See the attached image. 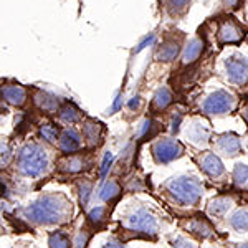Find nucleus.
<instances>
[{"mask_svg":"<svg viewBox=\"0 0 248 248\" xmlns=\"http://www.w3.org/2000/svg\"><path fill=\"white\" fill-rule=\"evenodd\" d=\"M214 146L215 151L223 157H237L242 153V141L233 133H223L214 138Z\"/></svg>","mask_w":248,"mask_h":248,"instance_id":"nucleus-8","label":"nucleus"},{"mask_svg":"<svg viewBox=\"0 0 248 248\" xmlns=\"http://www.w3.org/2000/svg\"><path fill=\"white\" fill-rule=\"evenodd\" d=\"M12 159H14V153H12L10 144L2 142V167H7V166H9Z\"/></svg>","mask_w":248,"mask_h":248,"instance_id":"nucleus-32","label":"nucleus"},{"mask_svg":"<svg viewBox=\"0 0 248 248\" xmlns=\"http://www.w3.org/2000/svg\"><path fill=\"white\" fill-rule=\"evenodd\" d=\"M58 119L62 123L70 124V126H71V124L81 121V113H79V109L75 105H71V103H66V105H63L62 108H60Z\"/></svg>","mask_w":248,"mask_h":248,"instance_id":"nucleus-22","label":"nucleus"},{"mask_svg":"<svg viewBox=\"0 0 248 248\" xmlns=\"http://www.w3.org/2000/svg\"><path fill=\"white\" fill-rule=\"evenodd\" d=\"M229 225L238 233H247L248 232V209H238L230 215Z\"/></svg>","mask_w":248,"mask_h":248,"instance_id":"nucleus-21","label":"nucleus"},{"mask_svg":"<svg viewBox=\"0 0 248 248\" xmlns=\"http://www.w3.org/2000/svg\"><path fill=\"white\" fill-rule=\"evenodd\" d=\"M123 225L134 233H141L146 237H155L159 232L157 217L146 207H134L127 212L123 220Z\"/></svg>","mask_w":248,"mask_h":248,"instance_id":"nucleus-4","label":"nucleus"},{"mask_svg":"<svg viewBox=\"0 0 248 248\" xmlns=\"http://www.w3.org/2000/svg\"><path fill=\"white\" fill-rule=\"evenodd\" d=\"M106 214H108V209L106 207H94L93 210L90 212V215H88V218H90V222L93 223V225H101L103 222L106 220Z\"/></svg>","mask_w":248,"mask_h":248,"instance_id":"nucleus-30","label":"nucleus"},{"mask_svg":"<svg viewBox=\"0 0 248 248\" xmlns=\"http://www.w3.org/2000/svg\"><path fill=\"white\" fill-rule=\"evenodd\" d=\"M111 159H113V155H111V154H106L105 162H103V167H101V175H103V177L106 175V170H108V167H109V164H111Z\"/></svg>","mask_w":248,"mask_h":248,"instance_id":"nucleus-34","label":"nucleus"},{"mask_svg":"<svg viewBox=\"0 0 248 248\" xmlns=\"http://www.w3.org/2000/svg\"><path fill=\"white\" fill-rule=\"evenodd\" d=\"M242 116H243V119H245L247 124H248V105L242 109Z\"/></svg>","mask_w":248,"mask_h":248,"instance_id":"nucleus-37","label":"nucleus"},{"mask_svg":"<svg viewBox=\"0 0 248 248\" xmlns=\"http://www.w3.org/2000/svg\"><path fill=\"white\" fill-rule=\"evenodd\" d=\"M23 215L33 225H60L71 217V205L62 194H43L25 207Z\"/></svg>","mask_w":248,"mask_h":248,"instance_id":"nucleus-1","label":"nucleus"},{"mask_svg":"<svg viewBox=\"0 0 248 248\" xmlns=\"http://www.w3.org/2000/svg\"><path fill=\"white\" fill-rule=\"evenodd\" d=\"M101 248H124V245L121 242H118V240H109V242H106Z\"/></svg>","mask_w":248,"mask_h":248,"instance_id":"nucleus-35","label":"nucleus"},{"mask_svg":"<svg viewBox=\"0 0 248 248\" xmlns=\"http://www.w3.org/2000/svg\"><path fill=\"white\" fill-rule=\"evenodd\" d=\"M243 35H245V31H243L242 25L235 22L233 18H225L223 22H220L217 37L222 45H227V43H238L240 40L243 38Z\"/></svg>","mask_w":248,"mask_h":248,"instance_id":"nucleus-10","label":"nucleus"},{"mask_svg":"<svg viewBox=\"0 0 248 248\" xmlns=\"http://www.w3.org/2000/svg\"><path fill=\"white\" fill-rule=\"evenodd\" d=\"M197 164L203 174L209 175L210 179H218L225 174V167H223L222 161L214 153H202L197 157Z\"/></svg>","mask_w":248,"mask_h":248,"instance_id":"nucleus-12","label":"nucleus"},{"mask_svg":"<svg viewBox=\"0 0 248 248\" xmlns=\"http://www.w3.org/2000/svg\"><path fill=\"white\" fill-rule=\"evenodd\" d=\"M232 179H233L235 186L240 187V189L248 187V164H237L233 174H232Z\"/></svg>","mask_w":248,"mask_h":248,"instance_id":"nucleus-25","label":"nucleus"},{"mask_svg":"<svg viewBox=\"0 0 248 248\" xmlns=\"http://www.w3.org/2000/svg\"><path fill=\"white\" fill-rule=\"evenodd\" d=\"M184 155V146L177 139L162 138L153 144V157L157 164H169Z\"/></svg>","mask_w":248,"mask_h":248,"instance_id":"nucleus-6","label":"nucleus"},{"mask_svg":"<svg viewBox=\"0 0 248 248\" xmlns=\"http://www.w3.org/2000/svg\"><path fill=\"white\" fill-rule=\"evenodd\" d=\"M235 248H248V242L247 243H238V245L235 247Z\"/></svg>","mask_w":248,"mask_h":248,"instance_id":"nucleus-38","label":"nucleus"},{"mask_svg":"<svg viewBox=\"0 0 248 248\" xmlns=\"http://www.w3.org/2000/svg\"><path fill=\"white\" fill-rule=\"evenodd\" d=\"M172 103V94L167 88H159L153 99V109L154 111H164Z\"/></svg>","mask_w":248,"mask_h":248,"instance_id":"nucleus-23","label":"nucleus"},{"mask_svg":"<svg viewBox=\"0 0 248 248\" xmlns=\"http://www.w3.org/2000/svg\"><path fill=\"white\" fill-rule=\"evenodd\" d=\"M247 151H248V138H247Z\"/></svg>","mask_w":248,"mask_h":248,"instance_id":"nucleus-39","label":"nucleus"},{"mask_svg":"<svg viewBox=\"0 0 248 248\" xmlns=\"http://www.w3.org/2000/svg\"><path fill=\"white\" fill-rule=\"evenodd\" d=\"M184 227L187 229V232H190L192 235H195V237H199V238L214 237V229H212V225L207 222V220H203L201 217L190 218L189 222H186Z\"/></svg>","mask_w":248,"mask_h":248,"instance_id":"nucleus-17","label":"nucleus"},{"mask_svg":"<svg viewBox=\"0 0 248 248\" xmlns=\"http://www.w3.org/2000/svg\"><path fill=\"white\" fill-rule=\"evenodd\" d=\"M58 147H60V151L66 155L77 154L78 151H81V147H83L81 134H79L75 127H66V129H63L62 134H60Z\"/></svg>","mask_w":248,"mask_h":248,"instance_id":"nucleus-11","label":"nucleus"},{"mask_svg":"<svg viewBox=\"0 0 248 248\" xmlns=\"http://www.w3.org/2000/svg\"><path fill=\"white\" fill-rule=\"evenodd\" d=\"M166 192L177 205L195 207L203 195V186L194 175H179L167 181Z\"/></svg>","mask_w":248,"mask_h":248,"instance_id":"nucleus-3","label":"nucleus"},{"mask_svg":"<svg viewBox=\"0 0 248 248\" xmlns=\"http://www.w3.org/2000/svg\"><path fill=\"white\" fill-rule=\"evenodd\" d=\"M50 248H70V238L63 232H55L50 235Z\"/></svg>","mask_w":248,"mask_h":248,"instance_id":"nucleus-27","label":"nucleus"},{"mask_svg":"<svg viewBox=\"0 0 248 248\" xmlns=\"http://www.w3.org/2000/svg\"><path fill=\"white\" fill-rule=\"evenodd\" d=\"M190 0H167V10L170 15H181L187 10Z\"/></svg>","mask_w":248,"mask_h":248,"instance_id":"nucleus-29","label":"nucleus"},{"mask_svg":"<svg viewBox=\"0 0 248 248\" xmlns=\"http://www.w3.org/2000/svg\"><path fill=\"white\" fill-rule=\"evenodd\" d=\"M2 98L14 106H23L27 101V90L20 85H3Z\"/></svg>","mask_w":248,"mask_h":248,"instance_id":"nucleus-15","label":"nucleus"},{"mask_svg":"<svg viewBox=\"0 0 248 248\" xmlns=\"http://www.w3.org/2000/svg\"><path fill=\"white\" fill-rule=\"evenodd\" d=\"M119 194H121V186L118 184V181L111 179V181L105 182V186L101 187L99 197H101V201H105V202H111V201H114Z\"/></svg>","mask_w":248,"mask_h":248,"instance_id":"nucleus-24","label":"nucleus"},{"mask_svg":"<svg viewBox=\"0 0 248 248\" xmlns=\"http://www.w3.org/2000/svg\"><path fill=\"white\" fill-rule=\"evenodd\" d=\"M235 106H237V98L233 93L227 90H217L203 99L202 113L210 116H223L232 113Z\"/></svg>","mask_w":248,"mask_h":248,"instance_id":"nucleus-5","label":"nucleus"},{"mask_svg":"<svg viewBox=\"0 0 248 248\" xmlns=\"http://www.w3.org/2000/svg\"><path fill=\"white\" fill-rule=\"evenodd\" d=\"M186 138L197 147L207 146V142L210 139V126L201 118L190 119V123L187 124L186 129Z\"/></svg>","mask_w":248,"mask_h":248,"instance_id":"nucleus-9","label":"nucleus"},{"mask_svg":"<svg viewBox=\"0 0 248 248\" xmlns=\"http://www.w3.org/2000/svg\"><path fill=\"white\" fill-rule=\"evenodd\" d=\"M203 51V42L201 38H194L190 40L189 43L186 45L182 51V63L184 65H192L199 57L202 55Z\"/></svg>","mask_w":248,"mask_h":248,"instance_id":"nucleus-19","label":"nucleus"},{"mask_svg":"<svg viewBox=\"0 0 248 248\" xmlns=\"http://www.w3.org/2000/svg\"><path fill=\"white\" fill-rule=\"evenodd\" d=\"M88 238H90V233H88L86 230H81L79 233L77 235V238H75L73 245L75 248H85L86 243H88Z\"/></svg>","mask_w":248,"mask_h":248,"instance_id":"nucleus-33","label":"nucleus"},{"mask_svg":"<svg viewBox=\"0 0 248 248\" xmlns=\"http://www.w3.org/2000/svg\"><path fill=\"white\" fill-rule=\"evenodd\" d=\"M227 78L232 85L243 86L248 83V60L243 57H232L225 62Z\"/></svg>","mask_w":248,"mask_h":248,"instance_id":"nucleus-7","label":"nucleus"},{"mask_svg":"<svg viewBox=\"0 0 248 248\" xmlns=\"http://www.w3.org/2000/svg\"><path fill=\"white\" fill-rule=\"evenodd\" d=\"M78 190H79V203L83 207L90 202V197H91V192H93V184L90 181H83L78 184Z\"/></svg>","mask_w":248,"mask_h":248,"instance_id":"nucleus-28","label":"nucleus"},{"mask_svg":"<svg viewBox=\"0 0 248 248\" xmlns=\"http://www.w3.org/2000/svg\"><path fill=\"white\" fill-rule=\"evenodd\" d=\"M40 138L48 144H55L57 142V139H60L58 138V129L50 123L42 124V126H40Z\"/></svg>","mask_w":248,"mask_h":248,"instance_id":"nucleus-26","label":"nucleus"},{"mask_svg":"<svg viewBox=\"0 0 248 248\" xmlns=\"http://www.w3.org/2000/svg\"><path fill=\"white\" fill-rule=\"evenodd\" d=\"M179 51H181V40L175 38H167L161 46L157 48V53H155V60L159 62H172V60L177 58Z\"/></svg>","mask_w":248,"mask_h":248,"instance_id":"nucleus-16","label":"nucleus"},{"mask_svg":"<svg viewBox=\"0 0 248 248\" xmlns=\"http://www.w3.org/2000/svg\"><path fill=\"white\" fill-rule=\"evenodd\" d=\"M33 101L45 113H57V111H60V99L57 96L46 93V91H37L33 96Z\"/></svg>","mask_w":248,"mask_h":248,"instance_id":"nucleus-18","label":"nucleus"},{"mask_svg":"<svg viewBox=\"0 0 248 248\" xmlns=\"http://www.w3.org/2000/svg\"><path fill=\"white\" fill-rule=\"evenodd\" d=\"M232 205H233L232 199H229V197H217V199H214V201L209 203L207 212H209L210 217L218 218V217H223V215L229 214Z\"/></svg>","mask_w":248,"mask_h":248,"instance_id":"nucleus-20","label":"nucleus"},{"mask_svg":"<svg viewBox=\"0 0 248 248\" xmlns=\"http://www.w3.org/2000/svg\"><path fill=\"white\" fill-rule=\"evenodd\" d=\"M238 2L240 0H223V3H225L227 7H233V5H237Z\"/></svg>","mask_w":248,"mask_h":248,"instance_id":"nucleus-36","label":"nucleus"},{"mask_svg":"<svg viewBox=\"0 0 248 248\" xmlns=\"http://www.w3.org/2000/svg\"><path fill=\"white\" fill-rule=\"evenodd\" d=\"M83 138H85L86 144L90 147H96L101 144V138H103V124L98 121H93V119H88V121L83 123L81 127Z\"/></svg>","mask_w":248,"mask_h":248,"instance_id":"nucleus-14","label":"nucleus"},{"mask_svg":"<svg viewBox=\"0 0 248 248\" xmlns=\"http://www.w3.org/2000/svg\"><path fill=\"white\" fill-rule=\"evenodd\" d=\"M172 248H199L194 240H189L186 237H175L172 240Z\"/></svg>","mask_w":248,"mask_h":248,"instance_id":"nucleus-31","label":"nucleus"},{"mask_svg":"<svg viewBox=\"0 0 248 248\" xmlns=\"http://www.w3.org/2000/svg\"><path fill=\"white\" fill-rule=\"evenodd\" d=\"M90 167V157L85 154H71L66 155L65 159H62L58 164V170L63 174H78L83 169Z\"/></svg>","mask_w":248,"mask_h":248,"instance_id":"nucleus-13","label":"nucleus"},{"mask_svg":"<svg viewBox=\"0 0 248 248\" xmlns=\"http://www.w3.org/2000/svg\"><path fill=\"white\" fill-rule=\"evenodd\" d=\"M50 167V155L38 142H27L17 154V170L23 177L37 179L46 174Z\"/></svg>","mask_w":248,"mask_h":248,"instance_id":"nucleus-2","label":"nucleus"}]
</instances>
